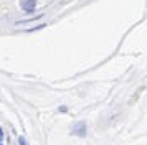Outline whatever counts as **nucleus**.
<instances>
[{
	"instance_id": "nucleus-4",
	"label": "nucleus",
	"mask_w": 147,
	"mask_h": 145,
	"mask_svg": "<svg viewBox=\"0 0 147 145\" xmlns=\"http://www.w3.org/2000/svg\"><path fill=\"white\" fill-rule=\"evenodd\" d=\"M0 138H3V130H2V127H0Z\"/></svg>"
},
{
	"instance_id": "nucleus-1",
	"label": "nucleus",
	"mask_w": 147,
	"mask_h": 145,
	"mask_svg": "<svg viewBox=\"0 0 147 145\" xmlns=\"http://www.w3.org/2000/svg\"><path fill=\"white\" fill-rule=\"evenodd\" d=\"M20 5L27 13H32L35 10V7H36V0H22Z\"/></svg>"
},
{
	"instance_id": "nucleus-3",
	"label": "nucleus",
	"mask_w": 147,
	"mask_h": 145,
	"mask_svg": "<svg viewBox=\"0 0 147 145\" xmlns=\"http://www.w3.org/2000/svg\"><path fill=\"white\" fill-rule=\"evenodd\" d=\"M18 145H27V140L23 137H18Z\"/></svg>"
},
{
	"instance_id": "nucleus-2",
	"label": "nucleus",
	"mask_w": 147,
	"mask_h": 145,
	"mask_svg": "<svg viewBox=\"0 0 147 145\" xmlns=\"http://www.w3.org/2000/svg\"><path fill=\"white\" fill-rule=\"evenodd\" d=\"M73 134L80 135V137H84V135H86V124H84V122H78V124L73 127Z\"/></svg>"
},
{
	"instance_id": "nucleus-5",
	"label": "nucleus",
	"mask_w": 147,
	"mask_h": 145,
	"mask_svg": "<svg viewBox=\"0 0 147 145\" xmlns=\"http://www.w3.org/2000/svg\"><path fill=\"white\" fill-rule=\"evenodd\" d=\"M0 145H2V144H0Z\"/></svg>"
}]
</instances>
